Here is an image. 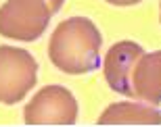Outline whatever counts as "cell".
<instances>
[{"instance_id": "1", "label": "cell", "mask_w": 161, "mask_h": 127, "mask_svg": "<svg viewBox=\"0 0 161 127\" xmlns=\"http://www.w3.org/2000/svg\"><path fill=\"white\" fill-rule=\"evenodd\" d=\"M101 31L88 17H69L53 31L48 56L59 71L84 75L101 65Z\"/></svg>"}, {"instance_id": "3", "label": "cell", "mask_w": 161, "mask_h": 127, "mask_svg": "<svg viewBox=\"0 0 161 127\" xmlns=\"http://www.w3.org/2000/svg\"><path fill=\"white\" fill-rule=\"evenodd\" d=\"M38 63L23 48L0 46V104H17L36 85Z\"/></svg>"}, {"instance_id": "2", "label": "cell", "mask_w": 161, "mask_h": 127, "mask_svg": "<svg viewBox=\"0 0 161 127\" xmlns=\"http://www.w3.org/2000/svg\"><path fill=\"white\" fill-rule=\"evenodd\" d=\"M53 15L46 0H6L0 6V36L34 42L46 31Z\"/></svg>"}, {"instance_id": "6", "label": "cell", "mask_w": 161, "mask_h": 127, "mask_svg": "<svg viewBox=\"0 0 161 127\" xmlns=\"http://www.w3.org/2000/svg\"><path fill=\"white\" fill-rule=\"evenodd\" d=\"M134 98L153 106H161V50L144 52L132 75Z\"/></svg>"}, {"instance_id": "7", "label": "cell", "mask_w": 161, "mask_h": 127, "mask_svg": "<svg viewBox=\"0 0 161 127\" xmlns=\"http://www.w3.org/2000/svg\"><path fill=\"white\" fill-rule=\"evenodd\" d=\"M101 125H159L161 113L147 102H113L98 117Z\"/></svg>"}, {"instance_id": "9", "label": "cell", "mask_w": 161, "mask_h": 127, "mask_svg": "<svg viewBox=\"0 0 161 127\" xmlns=\"http://www.w3.org/2000/svg\"><path fill=\"white\" fill-rule=\"evenodd\" d=\"M46 2H48V6H50V11H53V13H59L65 0H46Z\"/></svg>"}, {"instance_id": "10", "label": "cell", "mask_w": 161, "mask_h": 127, "mask_svg": "<svg viewBox=\"0 0 161 127\" xmlns=\"http://www.w3.org/2000/svg\"><path fill=\"white\" fill-rule=\"evenodd\" d=\"M159 19H161V13H159Z\"/></svg>"}, {"instance_id": "5", "label": "cell", "mask_w": 161, "mask_h": 127, "mask_svg": "<svg viewBox=\"0 0 161 127\" xmlns=\"http://www.w3.org/2000/svg\"><path fill=\"white\" fill-rule=\"evenodd\" d=\"M144 54V48L136 42L130 40H121L109 48L105 63H103V71L107 79L109 88L121 96L134 98V88H132V75H134V67Z\"/></svg>"}, {"instance_id": "8", "label": "cell", "mask_w": 161, "mask_h": 127, "mask_svg": "<svg viewBox=\"0 0 161 127\" xmlns=\"http://www.w3.org/2000/svg\"><path fill=\"white\" fill-rule=\"evenodd\" d=\"M109 4H115V6H132V4H138L142 0H107Z\"/></svg>"}, {"instance_id": "4", "label": "cell", "mask_w": 161, "mask_h": 127, "mask_svg": "<svg viewBox=\"0 0 161 127\" xmlns=\"http://www.w3.org/2000/svg\"><path fill=\"white\" fill-rule=\"evenodd\" d=\"M27 125H73L78 121V100L63 85H46L23 110Z\"/></svg>"}]
</instances>
